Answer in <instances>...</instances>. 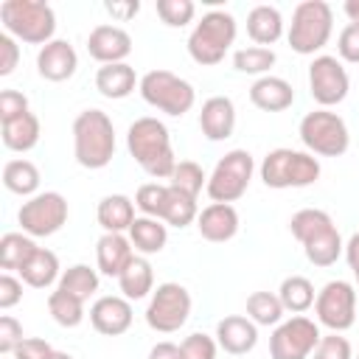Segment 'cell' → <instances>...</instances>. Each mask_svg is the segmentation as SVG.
<instances>
[{
    "label": "cell",
    "mask_w": 359,
    "mask_h": 359,
    "mask_svg": "<svg viewBox=\"0 0 359 359\" xmlns=\"http://www.w3.org/2000/svg\"><path fill=\"white\" fill-rule=\"evenodd\" d=\"M129 241L135 247L137 255H154L165 247L168 241V224L163 219H151V216H137L129 227Z\"/></svg>",
    "instance_id": "27"
},
{
    "label": "cell",
    "mask_w": 359,
    "mask_h": 359,
    "mask_svg": "<svg viewBox=\"0 0 359 359\" xmlns=\"http://www.w3.org/2000/svg\"><path fill=\"white\" fill-rule=\"evenodd\" d=\"M56 289H62V292H67V294H73V297L87 303L98 292V269H93L87 264H73V266H67L62 272Z\"/></svg>",
    "instance_id": "34"
},
{
    "label": "cell",
    "mask_w": 359,
    "mask_h": 359,
    "mask_svg": "<svg viewBox=\"0 0 359 359\" xmlns=\"http://www.w3.org/2000/svg\"><path fill=\"white\" fill-rule=\"evenodd\" d=\"M90 323L104 337H121L132 325V300L123 294H104L90 306Z\"/></svg>",
    "instance_id": "16"
},
{
    "label": "cell",
    "mask_w": 359,
    "mask_h": 359,
    "mask_svg": "<svg viewBox=\"0 0 359 359\" xmlns=\"http://www.w3.org/2000/svg\"><path fill=\"white\" fill-rule=\"evenodd\" d=\"M28 109V98L20 90H3L0 93V123H8L14 118H22Z\"/></svg>",
    "instance_id": "44"
},
{
    "label": "cell",
    "mask_w": 359,
    "mask_h": 359,
    "mask_svg": "<svg viewBox=\"0 0 359 359\" xmlns=\"http://www.w3.org/2000/svg\"><path fill=\"white\" fill-rule=\"evenodd\" d=\"M334 34V11L325 0H303L292 11L289 22V45L300 56H314L328 45Z\"/></svg>",
    "instance_id": "5"
},
{
    "label": "cell",
    "mask_w": 359,
    "mask_h": 359,
    "mask_svg": "<svg viewBox=\"0 0 359 359\" xmlns=\"http://www.w3.org/2000/svg\"><path fill=\"white\" fill-rule=\"evenodd\" d=\"M283 303L275 292H252L247 297V317L255 323V325H278L283 323Z\"/></svg>",
    "instance_id": "35"
},
{
    "label": "cell",
    "mask_w": 359,
    "mask_h": 359,
    "mask_svg": "<svg viewBox=\"0 0 359 359\" xmlns=\"http://www.w3.org/2000/svg\"><path fill=\"white\" fill-rule=\"evenodd\" d=\"M48 311H50V317L62 328H76L84 320V300H79V297L56 289V292L48 294Z\"/></svg>",
    "instance_id": "37"
},
{
    "label": "cell",
    "mask_w": 359,
    "mask_h": 359,
    "mask_svg": "<svg viewBox=\"0 0 359 359\" xmlns=\"http://www.w3.org/2000/svg\"><path fill=\"white\" fill-rule=\"evenodd\" d=\"M79 67L76 48L67 39H50L36 53V73L48 81H67Z\"/></svg>",
    "instance_id": "19"
},
{
    "label": "cell",
    "mask_w": 359,
    "mask_h": 359,
    "mask_svg": "<svg viewBox=\"0 0 359 359\" xmlns=\"http://www.w3.org/2000/svg\"><path fill=\"white\" fill-rule=\"evenodd\" d=\"M255 171V160L247 149H230L224 157H219V163L213 165L210 177H208V196L213 202H227L233 205L236 199H241L250 188Z\"/></svg>",
    "instance_id": "10"
},
{
    "label": "cell",
    "mask_w": 359,
    "mask_h": 359,
    "mask_svg": "<svg viewBox=\"0 0 359 359\" xmlns=\"http://www.w3.org/2000/svg\"><path fill=\"white\" fill-rule=\"evenodd\" d=\"M25 337H22V325H20V320H14L11 314H3L0 317V353H14V348L22 342Z\"/></svg>",
    "instance_id": "46"
},
{
    "label": "cell",
    "mask_w": 359,
    "mask_h": 359,
    "mask_svg": "<svg viewBox=\"0 0 359 359\" xmlns=\"http://www.w3.org/2000/svg\"><path fill=\"white\" fill-rule=\"evenodd\" d=\"M73 154L81 168H107L115 157V126L104 109H84L73 121Z\"/></svg>",
    "instance_id": "3"
},
{
    "label": "cell",
    "mask_w": 359,
    "mask_h": 359,
    "mask_svg": "<svg viewBox=\"0 0 359 359\" xmlns=\"http://www.w3.org/2000/svg\"><path fill=\"white\" fill-rule=\"evenodd\" d=\"M191 292L182 286V283H174V280H165L160 283L151 297H149V306H146V325L157 334H174L180 331L188 317H191Z\"/></svg>",
    "instance_id": "11"
},
{
    "label": "cell",
    "mask_w": 359,
    "mask_h": 359,
    "mask_svg": "<svg viewBox=\"0 0 359 359\" xmlns=\"http://www.w3.org/2000/svg\"><path fill=\"white\" fill-rule=\"evenodd\" d=\"M135 87H140V79L135 76V67L126 65V62L101 65V67L95 70V90H98L104 98L121 101V98L132 95Z\"/></svg>",
    "instance_id": "24"
},
{
    "label": "cell",
    "mask_w": 359,
    "mask_h": 359,
    "mask_svg": "<svg viewBox=\"0 0 359 359\" xmlns=\"http://www.w3.org/2000/svg\"><path fill=\"white\" fill-rule=\"evenodd\" d=\"M356 283H359V272H356Z\"/></svg>",
    "instance_id": "55"
},
{
    "label": "cell",
    "mask_w": 359,
    "mask_h": 359,
    "mask_svg": "<svg viewBox=\"0 0 359 359\" xmlns=\"http://www.w3.org/2000/svg\"><path fill=\"white\" fill-rule=\"evenodd\" d=\"M0 22L6 34L28 45H48L56 34V14L45 0H3Z\"/></svg>",
    "instance_id": "4"
},
{
    "label": "cell",
    "mask_w": 359,
    "mask_h": 359,
    "mask_svg": "<svg viewBox=\"0 0 359 359\" xmlns=\"http://www.w3.org/2000/svg\"><path fill=\"white\" fill-rule=\"evenodd\" d=\"M345 14H348V20L351 22H359V0H345Z\"/></svg>",
    "instance_id": "53"
},
{
    "label": "cell",
    "mask_w": 359,
    "mask_h": 359,
    "mask_svg": "<svg viewBox=\"0 0 359 359\" xmlns=\"http://www.w3.org/2000/svg\"><path fill=\"white\" fill-rule=\"evenodd\" d=\"M238 210L227 202H210L208 208L199 210L196 216V230L205 241L213 244H224L238 233Z\"/></svg>",
    "instance_id": "20"
},
{
    "label": "cell",
    "mask_w": 359,
    "mask_h": 359,
    "mask_svg": "<svg viewBox=\"0 0 359 359\" xmlns=\"http://www.w3.org/2000/svg\"><path fill=\"white\" fill-rule=\"evenodd\" d=\"M196 216H199L196 199L168 185V202H165L163 222H165V224H171V227H180V230H182V227L194 224V222H196Z\"/></svg>",
    "instance_id": "38"
},
{
    "label": "cell",
    "mask_w": 359,
    "mask_h": 359,
    "mask_svg": "<svg viewBox=\"0 0 359 359\" xmlns=\"http://www.w3.org/2000/svg\"><path fill=\"white\" fill-rule=\"evenodd\" d=\"M180 351H182V359H216V337H208V334H191L180 342Z\"/></svg>",
    "instance_id": "42"
},
{
    "label": "cell",
    "mask_w": 359,
    "mask_h": 359,
    "mask_svg": "<svg viewBox=\"0 0 359 359\" xmlns=\"http://www.w3.org/2000/svg\"><path fill=\"white\" fill-rule=\"evenodd\" d=\"M20 62V45L11 34H0V76H11Z\"/></svg>",
    "instance_id": "48"
},
{
    "label": "cell",
    "mask_w": 359,
    "mask_h": 359,
    "mask_svg": "<svg viewBox=\"0 0 359 359\" xmlns=\"http://www.w3.org/2000/svg\"><path fill=\"white\" fill-rule=\"evenodd\" d=\"M39 135H42V126L34 112H25L22 118L3 123V146L8 151H20V154L31 151L39 143Z\"/></svg>",
    "instance_id": "30"
},
{
    "label": "cell",
    "mask_w": 359,
    "mask_h": 359,
    "mask_svg": "<svg viewBox=\"0 0 359 359\" xmlns=\"http://www.w3.org/2000/svg\"><path fill=\"white\" fill-rule=\"evenodd\" d=\"M165 202H168V185H163V182H143V185L135 191V208H137L143 216L163 219Z\"/></svg>",
    "instance_id": "40"
},
{
    "label": "cell",
    "mask_w": 359,
    "mask_h": 359,
    "mask_svg": "<svg viewBox=\"0 0 359 359\" xmlns=\"http://www.w3.org/2000/svg\"><path fill=\"white\" fill-rule=\"evenodd\" d=\"M356 359H359V356H356Z\"/></svg>",
    "instance_id": "56"
},
{
    "label": "cell",
    "mask_w": 359,
    "mask_h": 359,
    "mask_svg": "<svg viewBox=\"0 0 359 359\" xmlns=\"http://www.w3.org/2000/svg\"><path fill=\"white\" fill-rule=\"evenodd\" d=\"M297 135H300L306 151L317 154V157H339L351 146L348 123L337 112L323 109V107L303 115V121L297 126Z\"/></svg>",
    "instance_id": "9"
},
{
    "label": "cell",
    "mask_w": 359,
    "mask_h": 359,
    "mask_svg": "<svg viewBox=\"0 0 359 359\" xmlns=\"http://www.w3.org/2000/svg\"><path fill=\"white\" fill-rule=\"evenodd\" d=\"M337 53L339 59L359 65V22H348L337 36Z\"/></svg>",
    "instance_id": "45"
},
{
    "label": "cell",
    "mask_w": 359,
    "mask_h": 359,
    "mask_svg": "<svg viewBox=\"0 0 359 359\" xmlns=\"http://www.w3.org/2000/svg\"><path fill=\"white\" fill-rule=\"evenodd\" d=\"M233 42H236V17L230 11L213 8L202 14V20L188 34V53L196 65L210 67L224 59Z\"/></svg>",
    "instance_id": "6"
},
{
    "label": "cell",
    "mask_w": 359,
    "mask_h": 359,
    "mask_svg": "<svg viewBox=\"0 0 359 359\" xmlns=\"http://www.w3.org/2000/svg\"><path fill=\"white\" fill-rule=\"evenodd\" d=\"M345 261H348V266L353 269V275L359 272V233H353L351 238H348V244H345Z\"/></svg>",
    "instance_id": "52"
},
{
    "label": "cell",
    "mask_w": 359,
    "mask_h": 359,
    "mask_svg": "<svg viewBox=\"0 0 359 359\" xmlns=\"http://www.w3.org/2000/svg\"><path fill=\"white\" fill-rule=\"evenodd\" d=\"M118 286H121V294L126 300H143L154 292V269L149 264L146 255H135L129 261V266L121 272L118 278Z\"/></svg>",
    "instance_id": "28"
},
{
    "label": "cell",
    "mask_w": 359,
    "mask_h": 359,
    "mask_svg": "<svg viewBox=\"0 0 359 359\" xmlns=\"http://www.w3.org/2000/svg\"><path fill=\"white\" fill-rule=\"evenodd\" d=\"M132 258H135V247L123 233H104L95 244V264L98 272L107 278H121V272L129 266Z\"/></svg>",
    "instance_id": "22"
},
{
    "label": "cell",
    "mask_w": 359,
    "mask_h": 359,
    "mask_svg": "<svg viewBox=\"0 0 359 359\" xmlns=\"http://www.w3.org/2000/svg\"><path fill=\"white\" fill-rule=\"evenodd\" d=\"M20 278H22V283H28L31 289H48V286H53V283L62 278L56 252L48 250V247H36V252L31 255V261L20 269Z\"/></svg>",
    "instance_id": "29"
},
{
    "label": "cell",
    "mask_w": 359,
    "mask_h": 359,
    "mask_svg": "<svg viewBox=\"0 0 359 359\" xmlns=\"http://www.w3.org/2000/svg\"><path fill=\"white\" fill-rule=\"evenodd\" d=\"M320 325L303 314H294L275 325L269 337V356L272 359H309L320 342Z\"/></svg>",
    "instance_id": "14"
},
{
    "label": "cell",
    "mask_w": 359,
    "mask_h": 359,
    "mask_svg": "<svg viewBox=\"0 0 359 359\" xmlns=\"http://www.w3.org/2000/svg\"><path fill=\"white\" fill-rule=\"evenodd\" d=\"M126 149L132 160L154 180H171L177 168V157L171 149V135L168 126L151 115L137 118L126 129Z\"/></svg>",
    "instance_id": "1"
},
{
    "label": "cell",
    "mask_w": 359,
    "mask_h": 359,
    "mask_svg": "<svg viewBox=\"0 0 359 359\" xmlns=\"http://www.w3.org/2000/svg\"><path fill=\"white\" fill-rule=\"evenodd\" d=\"M348 90H351V79H348L345 65L337 56L320 53V56L311 59V65H309V93L323 109L342 104L348 98Z\"/></svg>",
    "instance_id": "15"
},
{
    "label": "cell",
    "mask_w": 359,
    "mask_h": 359,
    "mask_svg": "<svg viewBox=\"0 0 359 359\" xmlns=\"http://www.w3.org/2000/svg\"><path fill=\"white\" fill-rule=\"evenodd\" d=\"M216 345L230 356H244L258 345V325L244 314H227L216 323Z\"/></svg>",
    "instance_id": "18"
},
{
    "label": "cell",
    "mask_w": 359,
    "mask_h": 359,
    "mask_svg": "<svg viewBox=\"0 0 359 359\" xmlns=\"http://www.w3.org/2000/svg\"><path fill=\"white\" fill-rule=\"evenodd\" d=\"M261 180L266 188H309L320 180V160L297 149H272L261 160Z\"/></svg>",
    "instance_id": "7"
},
{
    "label": "cell",
    "mask_w": 359,
    "mask_h": 359,
    "mask_svg": "<svg viewBox=\"0 0 359 359\" xmlns=\"http://www.w3.org/2000/svg\"><path fill=\"white\" fill-rule=\"evenodd\" d=\"M196 6L191 0H157V17L168 25V28H182L194 20Z\"/></svg>",
    "instance_id": "41"
},
{
    "label": "cell",
    "mask_w": 359,
    "mask_h": 359,
    "mask_svg": "<svg viewBox=\"0 0 359 359\" xmlns=\"http://www.w3.org/2000/svg\"><path fill=\"white\" fill-rule=\"evenodd\" d=\"M104 8H107L115 20L126 22V20H132V17L140 11V3H137V0H109V3H104Z\"/></svg>",
    "instance_id": "50"
},
{
    "label": "cell",
    "mask_w": 359,
    "mask_h": 359,
    "mask_svg": "<svg viewBox=\"0 0 359 359\" xmlns=\"http://www.w3.org/2000/svg\"><path fill=\"white\" fill-rule=\"evenodd\" d=\"M314 359H353V351H351V342L342 337V334H325L320 337L317 348H314Z\"/></svg>",
    "instance_id": "43"
},
{
    "label": "cell",
    "mask_w": 359,
    "mask_h": 359,
    "mask_svg": "<svg viewBox=\"0 0 359 359\" xmlns=\"http://www.w3.org/2000/svg\"><path fill=\"white\" fill-rule=\"evenodd\" d=\"M317 323L334 334L348 331L356 323V289L348 280H328L314 300Z\"/></svg>",
    "instance_id": "13"
},
{
    "label": "cell",
    "mask_w": 359,
    "mask_h": 359,
    "mask_svg": "<svg viewBox=\"0 0 359 359\" xmlns=\"http://www.w3.org/2000/svg\"><path fill=\"white\" fill-rule=\"evenodd\" d=\"M95 219L104 233H129L132 222L137 219L135 199H129L126 194H107L95 208Z\"/></svg>",
    "instance_id": "25"
},
{
    "label": "cell",
    "mask_w": 359,
    "mask_h": 359,
    "mask_svg": "<svg viewBox=\"0 0 359 359\" xmlns=\"http://www.w3.org/2000/svg\"><path fill=\"white\" fill-rule=\"evenodd\" d=\"M3 185H6V191L31 199L39 191V168L31 160H22V157L8 160L3 165Z\"/></svg>",
    "instance_id": "31"
},
{
    "label": "cell",
    "mask_w": 359,
    "mask_h": 359,
    "mask_svg": "<svg viewBox=\"0 0 359 359\" xmlns=\"http://www.w3.org/2000/svg\"><path fill=\"white\" fill-rule=\"evenodd\" d=\"M48 359H73V356H70V353H65V351H53Z\"/></svg>",
    "instance_id": "54"
},
{
    "label": "cell",
    "mask_w": 359,
    "mask_h": 359,
    "mask_svg": "<svg viewBox=\"0 0 359 359\" xmlns=\"http://www.w3.org/2000/svg\"><path fill=\"white\" fill-rule=\"evenodd\" d=\"M278 62L272 48H261V45H250V48H238L233 53V67L238 73H250V76H269L272 65Z\"/></svg>",
    "instance_id": "36"
},
{
    "label": "cell",
    "mask_w": 359,
    "mask_h": 359,
    "mask_svg": "<svg viewBox=\"0 0 359 359\" xmlns=\"http://www.w3.org/2000/svg\"><path fill=\"white\" fill-rule=\"evenodd\" d=\"M168 185L196 199L199 191L208 185V174L202 171L199 163H194V160H180L177 168H174V174H171V180H168Z\"/></svg>",
    "instance_id": "39"
},
{
    "label": "cell",
    "mask_w": 359,
    "mask_h": 359,
    "mask_svg": "<svg viewBox=\"0 0 359 359\" xmlns=\"http://www.w3.org/2000/svg\"><path fill=\"white\" fill-rule=\"evenodd\" d=\"M137 93L149 107H154V109H160V112H165L171 118H182L196 104L194 84L180 79L171 70H149V73H143Z\"/></svg>",
    "instance_id": "8"
},
{
    "label": "cell",
    "mask_w": 359,
    "mask_h": 359,
    "mask_svg": "<svg viewBox=\"0 0 359 359\" xmlns=\"http://www.w3.org/2000/svg\"><path fill=\"white\" fill-rule=\"evenodd\" d=\"M199 129L210 143L227 140L236 129V107L227 95H210L199 109Z\"/></svg>",
    "instance_id": "21"
},
{
    "label": "cell",
    "mask_w": 359,
    "mask_h": 359,
    "mask_svg": "<svg viewBox=\"0 0 359 359\" xmlns=\"http://www.w3.org/2000/svg\"><path fill=\"white\" fill-rule=\"evenodd\" d=\"M247 34L261 48L275 45L283 36V14L275 6H266V3L252 6L250 14H247Z\"/></svg>",
    "instance_id": "26"
},
{
    "label": "cell",
    "mask_w": 359,
    "mask_h": 359,
    "mask_svg": "<svg viewBox=\"0 0 359 359\" xmlns=\"http://www.w3.org/2000/svg\"><path fill=\"white\" fill-rule=\"evenodd\" d=\"M34 252H36V241L25 233H6L0 238V266L6 272H20Z\"/></svg>",
    "instance_id": "33"
},
{
    "label": "cell",
    "mask_w": 359,
    "mask_h": 359,
    "mask_svg": "<svg viewBox=\"0 0 359 359\" xmlns=\"http://www.w3.org/2000/svg\"><path fill=\"white\" fill-rule=\"evenodd\" d=\"M250 101L264 112H283L294 104V90L280 76H261L250 87Z\"/></svg>",
    "instance_id": "23"
},
{
    "label": "cell",
    "mask_w": 359,
    "mask_h": 359,
    "mask_svg": "<svg viewBox=\"0 0 359 359\" xmlns=\"http://www.w3.org/2000/svg\"><path fill=\"white\" fill-rule=\"evenodd\" d=\"M20 300H22V280L14 278L11 272H3V275H0V309L8 311V309H14Z\"/></svg>",
    "instance_id": "47"
},
{
    "label": "cell",
    "mask_w": 359,
    "mask_h": 359,
    "mask_svg": "<svg viewBox=\"0 0 359 359\" xmlns=\"http://www.w3.org/2000/svg\"><path fill=\"white\" fill-rule=\"evenodd\" d=\"M53 353V348L45 342V339H39V337H25L17 348H14V359H48Z\"/></svg>",
    "instance_id": "49"
},
{
    "label": "cell",
    "mask_w": 359,
    "mask_h": 359,
    "mask_svg": "<svg viewBox=\"0 0 359 359\" xmlns=\"http://www.w3.org/2000/svg\"><path fill=\"white\" fill-rule=\"evenodd\" d=\"M17 222L25 236L48 238L67 224V199L59 191H42L22 202L17 210Z\"/></svg>",
    "instance_id": "12"
},
{
    "label": "cell",
    "mask_w": 359,
    "mask_h": 359,
    "mask_svg": "<svg viewBox=\"0 0 359 359\" xmlns=\"http://www.w3.org/2000/svg\"><path fill=\"white\" fill-rule=\"evenodd\" d=\"M87 53L101 65H118L132 53V36L121 25H95L87 36Z\"/></svg>",
    "instance_id": "17"
},
{
    "label": "cell",
    "mask_w": 359,
    "mask_h": 359,
    "mask_svg": "<svg viewBox=\"0 0 359 359\" xmlns=\"http://www.w3.org/2000/svg\"><path fill=\"white\" fill-rule=\"evenodd\" d=\"M278 297H280L283 309L292 311V314L309 311V309L314 306V300H317L314 283H311L309 278H303V275H289V278H283V280H280V289H278Z\"/></svg>",
    "instance_id": "32"
},
{
    "label": "cell",
    "mask_w": 359,
    "mask_h": 359,
    "mask_svg": "<svg viewBox=\"0 0 359 359\" xmlns=\"http://www.w3.org/2000/svg\"><path fill=\"white\" fill-rule=\"evenodd\" d=\"M149 359H182V351H180V345H174V342H157V345L149 351Z\"/></svg>",
    "instance_id": "51"
},
{
    "label": "cell",
    "mask_w": 359,
    "mask_h": 359,
    "mask_svg": "<svg viewBox=\"0 0 359 359\" xmlns=\"http://www.w3.org/2000/svg\"><path fill=\"white\" fill-rule=\"evenodd\" d=\"M292 236L303 244V252L309 264L314 266H331L345 252L342 236L334 224V219L320 208H303L289 219Z\"/></svg>",
    "instance_id": "2"
}]
</instances>
